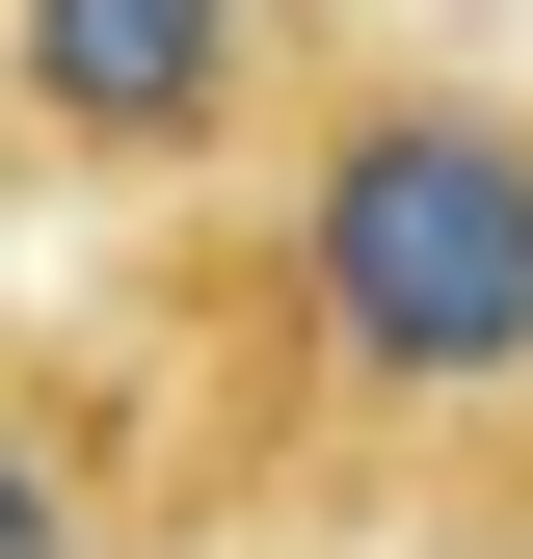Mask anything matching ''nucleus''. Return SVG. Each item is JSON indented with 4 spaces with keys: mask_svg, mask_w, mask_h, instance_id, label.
I'll return each mask as SVG.
<instances>
[{
    "mask_svg": "<svg viewBox=\"0 0 533 559\" xmlns=\"http://www.w3.org/2000/svg\"><path fill=\"white\" fill-rule=\"evenodd\" d=\"M294 320L374 400H507L533 373V107L400 81L294 160Z\"/></svg>",
    "mask_w": 533,
    "mask_h": 559,
    "instance_id": "f257e3e1",
    "label": "nucleus"
},
{
    "mask_svg": "<svg viewBox=\"0 0 533 559\" xmlns=\"http://www.w3.org/2000/svg\"><path fill=\"white\" fill-rule=\"evenodd\" d=\"M0 107H54L81 160H187L240 133V0H0Z\"/></svg>",
    "mask_w": 533,
    "mask_h": 559,
    "instance_id": "f03ea898",
    "label": "nucleus"
},
{
    "mask_svg": "<svg viewBox=\"0 0 533 559\" xmlns=\"http://www.w3.org/2000/svg\"><path fill=\"white\" fill-rule=\"evenodd\" d=\"M0 559H81V479H54L27 427H0Z\"/></svg>",
    "mask_w": 533,
    "mask_h": 559,
    "instance_id": "7ed1b4c3",
    "label": "nucleus"
}]
</instances>
